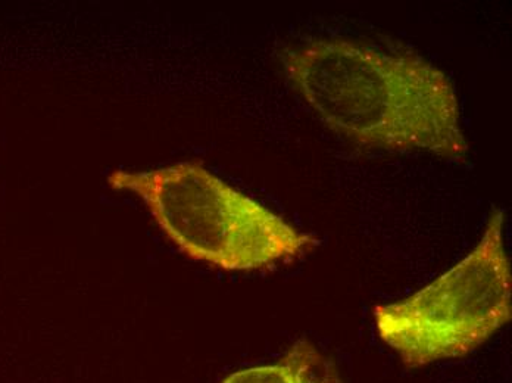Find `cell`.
<instances>
[{"instance_id": "6da1fadb", "label": "cell", "mask_w": 512, "mask_h": 383, "mask_svg": "<svg viewBox=\"0 0 512 383\" xmlns=\"http://www.w3.org/2000/svg\"><path fill=\"white\" fill-rule=\"evenodd\" d=\"M284 73L308 110L354 145L464 161L470 145L454 84L414 54L317 39L286 49Z\"/></svg>"}, {"instance_id": "7a4b0ae2", "label": "cell", "mask_w": 512, "mask_h": 383, "mask_svg": "<svg viewBox=\"0 0 512 383\" xmlns=\"http://www.w3.org/2000/svg\"><path fill=\"white\" fill-rule=\"evenodd\" d=\"M108 183L139 196L187 257L227 272L268 269L320 245L314 235L299 232L198 161L151 171L117 170Z\"/></svg>"}, {"instance_id": "3957f363", "label": "cell", "mask_w": 512, "mask_h": 383, "mask_svg": "<svg viewBox=\"0 0 512 383\" xmlns=\"http://www.w3.org/2000/svg\"><path fill=\"white\" fill-rule=\"evenodd\" d=\"M504 224V211L493 210L479 244L460 263L410 297L374 308L379 338L405 366L465 357L510 323Z\"/></svg>"}, {"instance_id": "277c9868", "label": "cell", "mask_w": 512, "mask_h": 383, "mask_svg": "<svg viewBox=\"0 0 512 383\" xmlns=\"http://www.w3.org/2000/svg\"><path fill=\"white\" fill-rule=\"evenodd\" d=\"M221 383H343L330 358L312 342H296L276 363L231 373Z\"/></svg>"}]
</instances>
